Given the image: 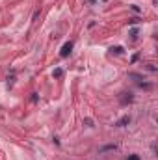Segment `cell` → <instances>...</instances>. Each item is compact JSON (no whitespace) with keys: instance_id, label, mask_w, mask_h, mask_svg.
<instances>
[{"instance_id":"8","label":"cell","mask_w":158,"mask_h":160,"mask_svg":"<svg viewBox=\"0 0 158 160\" xmlns=\"http://www.w3.org/2000/svg\"><path fill=\"white\" fill-rule=\"evenodd\" d=\"M112 149H115V145H104L100 151H112Z\"/></svg>"},{"instance_id":"10","label":"cell","mask_w":158,"mask_h":160,"mask_svg":"<svg viewBox=\"0 0 158 160\" xmlns=\"http://www.w3.org/2000/svg\"><path fill=\"white\" fill-rule=\"evenodd\" d=\"M129 160H140V156H136V154H134V156H129Z\"/></svg>"},{"instance_id":"9","label":"cell","mask_w":158,"mask_h":160,"mask_svg":"<svg viewBox=\"0 0 158 160\" xmlns=\"http://www.w3.org/2000/svg\"><path fill=\"white\" fill-rule=\"evenodd\" d=\"M147 69H149V71H152V73H154V71H156V67H154V65H152V63H149V67H147Z\"/></svg>"},{"instance_id":"1","label":"cell","mask_w":158,"mask_h":160,"mask_svg":"<svg viewBox=\"0 0 158 160\" xmlns=\"http://www.w3.org/2000/svg\"><path fill=\"white\" fill-rule=\"evenodd\" d=\"M73 47H74V43H73V41H67V43L62 47V51H60V56H62V58H67L69 54H71V51H73Z\"/></svg>"},{"instance_id":"6","label":"cell","mask_w":158,"mask_h":160,"mask_svg":"<svg viewBox=\"0 0 158 160\" xmlns=\"http://www.w3.org/2000/svg\"><path fill=\"white\" fill-rule=\"evenodd\" d=\"M138 34H140V30H138V28H132V30H130V37H132V39H136Z\"/></svg>"},{"instance_id":"4","label":"cell","mask_w":158,"mask_h":160,"mask_svg":"<svg viewBox=\"0 0 158 160\" xmlns=\"http://www.w3.org/2000/svg\"><path fill=\"white\" fill-rule=\"evenodd\" d=\"M112 54H123V47H112Z\"/></svg>"},{"instance_id":"5","label":"cell","mask_w":158,"mask_h":160,"mask_svg":"<svg viewBox=\"0 0 158 160\" xmlns=\"http://www.w3.org/2000/svg\"><path fill=\"white\" fill-rule=\"evenodd\" d=\"M52 74H54V78H60V76L63 74V71H62V69L58 67V69H54V73H52Z\"/></svg>"},{"instance_id":"11","label":"cell","mask_w":158,"mask_h":160,"mask_svg":"<svg viewBox=\"0 0 158 160\" xmlns=\"http://www.w3.org/2000/svg\"><path fill=\"white\" fill-rule=\"evenodd\" d=\"M89 2H91V4H95V2H97V0H89Z\"/></svg>"},{"instance_id":"7","label":"cell","mask_w":158,"mask_h":160,"mask_svg":"<svg viewBox=\"0 0 158 160\" xmlns=\"http://www.w3.org/2000/svg\"><path fill=\"white\" fill-rule=\"evenodd\" d=\"M138 22H140V19H138V17H132V19H129V24H138Z\"/></svg>"},{"instance_id":"3","label":"cell","mask_w":158,"mask_h":160,"mask_svg":"<svg viewBox=\"0 0 158 160\" xmlns=\"http://www.w3.org/2000/svg\"><path fill=\"white\" fill-rule=\"evenodd\" d=\"M126 95H129V97H121V102H123V104H126V102H132V101H134L132 93H126Z\"/></svg>"},{"instance_id":"2","label":"cell","mask_w":158,"mask_h":160,"mask_svg":"<svg viewBox=\"0 0 158 160\" xmlns=\"http://www.w3.org/2000/svg\"><path fill=\"white\" fill-rule=\"evenodd\" d=\"M129 123H130V116H123L115 123V127H125V125H129Z\"/></svg>"}]
</instances>
